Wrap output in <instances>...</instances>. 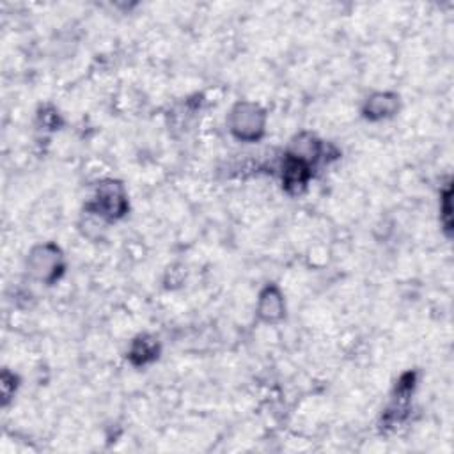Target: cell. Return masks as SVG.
Masks as SVG:
<instances>
[{"mask_svg": "<svg viewBox=\"0 0 454 454\" xmlns=\"http://www.w3.org/2000/svg\"><path fill=\"white\" fill-rule=\"evenodd\" d=\"M233 116V130L244 138H255L263 130V116L254 105H239Z\"/></svg>", "mask_w": 454, "mask_h": 454, "instance_id": "6da1fadb", "label": "cell"}, {"mask_svg": "<svg viewBox=\"0 0 454 454\" xmlns=\"http://www.w3.org/2000/svg\"><path fill=\"white\" fill-rule=\"evenodd\" d=\"M98 208H102L103 215H118L125 210V195L116 183L103 185L98 195Z\"/></svg>", "mask_w": 454, "mask_h": 454, "instance_id": "7a4b0ae2", "label": "cell"}, {"mask_svg": "<svg viewBox=\"0 0 454 454\" xmlns=\"http://www.w3.org/2000/svg\"><path fill=\"white\" fill-rule=\"evenodd\" d=\"M280 311H282V302H280V296L277 295L273 289H268L263 296H261V305L260 312L263 314L266 320H275L280 316Z\"/></svg>", "mask_w": 454, "mask_h": 454, "instance_id": "3957f363", "label": "cell"}, {"mask_svg": "<svg viewBox=\"0 0 454 454\" xmlns=\"http://www.w3.org/2000/svg\"><path fill=\"white\" fill-rule=\"evenodd\" d=\"M371 109H373V112L378 113V116H385V113L392 112L394 100H389L387 96H383V103H381V94H380V96L373 98V102H371Z\"/></svg>", "mask_w": 454, "mask_h": 454, "instance_id": "277c9868", "label": "cell"}]
</instances>
